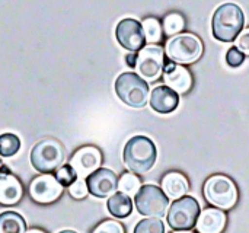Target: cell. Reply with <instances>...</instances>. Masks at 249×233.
I'll return each mask as SVG.
<instances>
[{"label": "cell", "instance_id": "obj_1", "mask_svg": "<svg viewBox=\"0 0 249 233\" xmlns=\"http://www.w3.org/2000/svg\"><path fill=\"white\" fill-rule=\"evenodd\" d=\"M123 159L124 165L133 174H146L156 163V144L146 136H134L127 142L123 152Z\"/></svg>", "mask_w": 249, "mask_h": 233}, {"label": "cell", "instance_id": "obj_2", "mask_svg": "<svg viewBox=\"0 0 249 233\" xmlns=\"http://www.w3.org/2000/svg\"><path fill=\"white\" fill-rule=\"evenodd\" d=\"M245 25L244 10L235 3H225L219 6L213 15L212 28L213 36L222 42H232L242 32Z\"/></svg>", "mask_w": 249, "mask_h": 233}, {"label": "cell", "instance_id": "obj_3", "mask_svg": "<svg viewBox=\"0 0 249 233\" xmlns=\"http://www.w3.org/2000/svg\"><path fill=\"white\" fill-rule=\"evenodd\" d=\"M203 48V42L197 35L182 32L168 39L165 54L177 64H193L201 57Z\"/></svg>", "mask_w": 249, "mask_h": 233}, {"label": "cell", "instance_id": "obj_4", "mask_svg": "<svg viewBox=\"0 0 249 233\" xmlns=\"http://www.w3.org/2000/svg\"><path fill=\"white\" fill-rule=\"evenodd\" d=\"M117 96L131 108H143L149 102V85L137 73H121L115 80Z\"/></svg>", "mask_w": 249, "mask_h": 233}, {"label": "cell", "instance_id": "obj_5", "mask_svg": "<svg viewBox=\"0 0 249 233\" xmlns=\"http://www.w3.org/2000/svg\"><path fill=\"white\" fill-rule=\"evenodd\" d=\"M64 149L61 143L54 139L38 142L31 150V163L35 171L41 174L55 172L64 163Z\"/></svg>", "mask_w": 249, "mask_h": 233}, {"label": "cell", "instance_id": "obj_6", "mask_svg": "<svg viewBox=\"0 0 249 233\" xmlns=\"http://www.w3.org/2000/svg\"><path fill=\"white\" fill-rule=\"evenodd\" d=\"M204 197L216 209L229 210L238 201V188L226 175H213L204 184Z\"/></svg>", "mask_w": 249, "mask_h": 233}, {"label": "cell", "instance_id": "obj_7", "mask_svg": "<svg viewBox=\"0 0 249 233\" xmlns=\"http://www.w3.org/2000/svg\"><path fill=\"white\" fill-rule=\"evenodd\" d=\"M200 213L198 201L191 196H184L169 206L166 222L174 231H190L196 226Z\"/></svg>", "mask_w": 249, "mask_h": 233}, {"label": "cell", "instance_id": "obj_8", "mask_svg": "<svg viewBox=\"0 0 249 233\" xmlns=\"http://www.w3.org/2000/svg\"><path fill=\"white\" fill-rule=\"evenodd\" d=\"M134 204L137 212L146 217H163L169 207V198L162 188L147 184L142 185L139 193L134 196Z\"/></svg>", "mask_w": 249, "mask_h": 233}, {"label": "cell", "instance_id": "obj_9", "mask_svg": "<svg viewBox=\"0 0 249 233\" xmlns=\"http://www.w3.org/2000/svg\"><path fill=\"white\" fill-rule=\"evenodd\" d=\"M165 67V50L158 44L144 45L137 53L136 70L137 74L146 82H156Z\"/></svg>", "mask_w": 249, "mask_h": 233}, {"label": "cell", "instance_id": "obj_10", "mask_svg": "<svg viewBox=\"0 0 249 233\" xmlns=\"http://www.w3.org/2000/svg\"><path fill=\"white\" fill-rule=\"evenodd\" d=\"M115 38L123 48L131 53H139L146 44L143 26L137 19L133 18H125L118 22L115 28Z\"/></svg>", "mask_w": 249, "mask_h": 233}, {"label": "cell", "instance_id": "obj_11", "mask_svg": "<svg viewBox=\"0 0 249 233\" xmlns=\"http://www.w3.org/2000/svg\"><path fill=\"white\" fill-rule=\"evenodd\" d=\"M63 194V187L51 174H42L35 177L29 185V196L35 203L51 204L57 201Z\"/></svg>", "mask_w": 249, "mask_h": 233}, {"label": "cell", "instance_id": "obj_12", "mask_svg": "<svg viewBox=\"0 0 249 233\" xmlns=\"http://www.w3.org/2000/svg\"><path fill=\"white\" fill-rule=\"evenodd\" d=\"M102 153L95 146H83L74 152L70 159V166L76 171L77 178L85 179L101 168Z\"/></svg>", "mask_w": 249, "mask_h": 233}, {"label": "cell", "instance_id": "obj_13", "mask_svg": "<svg viewBox=\"0 0 249 233\" xmlns=\"http://www.w3.org/2000/svg\"><path fill=\"white\" fill-rule=\"evenodd\" d=\"M89 194L98 198L111 197L118 190V179L114 171L108 168H99L86 178Z\"/></svg>", "mask_w": 249, "mask_h": 233}, {"label": "cell", "instance_id": "obj_14", "mask_svg": "<svg viewBox=\"0 0 249 233\" xmlns=\"http://www.w3.org/2000/svg\"><path fill=\"white\" fill-rule=\"evenodd\" d=\"M163 80L168 88L175 90L178 95L187 93L193 88V76L187 67L174 61H166L163 67Z\"/></svg>", "mask_w": 249, "mask_h": 233}, {"label": "cell", "instance_id": "obj_15", "mask_svg": "<svg viewBox=\"0 0 249 233\" xmlns=\"http://www.w3.org/2000/svg\"><path fill=\"white\" fill-rule=\"evenodd\" d=\"M23 188L20 181L9 172L6 166L0 168V204L15 206L22 200Z\"/></svg>", "mask_w": 249, "mask_h": 233}, {"label": "cell", "instance_id": "obj_16", "mask_svg": "<svg viewBox=\"0 0 249 233\" xmlns=\"http://www.w3.org/2000/svg\"><path fill=\"white\" fill-rule=\"evenodd\" d=\"M149 104L158 114H171L179 105V95L166 85H160L152 90Z\"/></svg>", "mask_w": 249, "mask_h": 233}, {"label": "cell", "instance_id": "obj_17", "mask_svg": "<svg viewBox=\"0 0 249 233\" xmlns=\"http://www.w3.org/2000/svg\"><path fill=\"white\" fill-rule=\"evenodd\" d=\"M226 215L223 210L216 207L204 209L196 223L198 233H222L226 226Z\"/></svg>", "mask_w": 249, "mask_h": 233}, {"label": "cell", "instance_id": "obj_18", "mask_svg": "<svg viewBox=\"0 0 249 233\" xmlns=\"http://www.w3.org/2000/svg\"><path fill=\"white\" fill-rule=\"evenodd\" d=\"M190 190L188 179L181 172H169L162 178V191L166 194L168 198L178 200L187 196Z\"/></svg>", "mask_w": 249, "mask_h": 233}, {"label": "cell", "instance_id": "obj_19", "mask_svg": "<svg viewBox=\"0 0 249 233\" xmlns=\"http://www.w3.org/2000/svg\"><path fill=\"white\" fill-rule=\"evenodd\" d=\"M107 209L111 216H114L117 219H125L133 212V200H131V197L118 191V193H114L108 198Z\"/></svg>", "mask_w": 249, "mask_h": 233}, {"label": "cell", "instance_id": "obj_20", "mask_svg": "<svg viewBox=\"0 0 249 233\" xmlns=\"http://www.w3.org/2000/svg\"><path fill=\"white\" fill-rule=\"evenodd\" d=\"M26 222L16 212L0 213V233H25Z\"/></svg>", "mask_w": 249, "mask_h": 233}, {"label": "cell", "instance_id": "obj_21", "mask_svg": "<svg viewBox=\"0 0 249 233\" xmlns=\"http://www.w3.org/2000/svg\"><path fill=\"white\" fill-rule=\"evenodd\" d=\"M142 26H143V32H144L146 42L158 44V42L162 41V38H163V29H162V23L156 18H146L142 22Z\"/></svg>", "mask_w": 249, "mask_h": 233}, {"label": "cell", "instance_id": "obj_22", "mask_svg": "<svg viewBox=\"0 0 249 233\" xmlns=\"http://www.w3.org/2000/svg\"><path fill=\"white\" fill-rule=\"evenodd\" d=\"M185 28V19L182 15L179 13H169L165 16L163 23H162V29L168 36H175L178 34H182Z\"/></svg>", "mask_w": 249, "mask_h": 233}, {"label": "cell", "instance_id": "obj_23", "mask_svg": "<svg viewBox=\"0 0 249 233\" xmlns=\"http://www.w3.org/2000/svg\"><path fill=\"white\" fill-rule=\"evenodd\" d=\"M140 187H142V181L133 172H125L118 179V190H120V193H123V194H125L128 197L136 196L139 193Z\"/></svg>", "mask_w": 249, "mask_h": 233}, {"label": "cell", "instance_id": "obj_24", "mask_svg": "<svg viewBox=\"0 0 249 233\" xmlns=\"http://www.w3.org/2000/svg\"><path fill=\"white\" fill-rule=\"evenodd\" d=\"M20 149V139L13 133H4L0 136V156L12 158Z\"/></svg>", "mask_w": 249, "mask_h": 233}, {"label": "cell", "instance_id": "obj_25", "mask_svg": "<svg viewBox=\"0 0 249 233\" xmlns=\"http://www.w3.org/2000/svg\"><path fill=\"white\" fill-rule=\"evenodd\" d=\"M133 233H165V225L158 217H146L136 225Z\"/></svg>", "mask_w": 249, "mask_h": 233}, {"label": "cell", "instance_id": "obj_26", "mask_svg": "<svg viewBox=\"0 0 249 233\" xmlns=\"http://www.w3.org/2000/svg\"><path fill=\"white\" fill-rule=\"evenodd\" d=\"M55 179L60 182V185L64 188V187H70L76 179H77V174H76V171L70 166V163L69 165H63V166H60L57 171H55Z\"/></svg>", "mask_w": 249, "mask_h": 233}, {"label": "cell", "instance_id": "obj_27", "mask_svg": "<svg viewBox=\"0 0 249 233\" xmlns=\"http://www.w3.org/2000/svg\"><path fill=\"white\" fill-rule=\"evenodd\" d=\"M92 233H125L124 226L117 220H105L99 223Z\"/></svg>", "mask_w": 249, "mask_h": 233}, {"label": "cell", "instance_id": "obj_28", "mask_svg": "<svg viewBox=\"0 0 249 233\" xmlns=\"http://www.w3.org/2000/svg\"><path fill=\"white\" fill-rule=\"evenodd\" d=\"M69 193H70V196L74 198V200H82V198H85L88 194H89V191H88V185H86V181L85 179H80V178H77L70 187H69Z\"/></svg>", "mask_w": 249, "mask_h": 233}, {"label": "cell", "instance_id": "obj_29", "mask_svg": "<svg viewBox=\"0 0 249 233\" xmlns=\"http://www.w3.org/2000/svg\"><path fill=\"white\" fill-rule=\"evenodd\" d=\"M244 61H245V54H244L242 51H239L236 47H231V48L228 50L226 63H228L229 67L236 69V67H239Z\"/></svg>", "mask_w": 249, "mask_h": 233}, {"label": "cell", "instance_id": "obj_30", "mask_svg": "<svg viewBox=\"0 0 249 233\" xmlns=\"http://www.w3.org/2000/svg\"><path fill=\"white\" fill-rule=\"evenodd\" d=\"M235 41H236L235 47H236L239 51H242L245 55H249V28L242 29V32L238 35V38H236Z\"/></svg>", "mask_w": 249, "mask_h": 233}, {"label": "cell", "instance_id": "obj_31", "mask_svg": "<svg viewBox=\"0 0 249 233\" xmlns=\"http://www.w3.org/2000/svg\"><path fill=\"white\" fill-rule=\"evenodd\" d=\"M136 60H137V54L136 53H131V54H127V57H125V61H127V64L130 66V67H136Z\"/></svg>", "mask_w": 249, "mask_h": 233}, {"label": "cell", "instance_id": "obj_32", "mask_svg": "<svg viewBox=\"0 0 249 233\" xmlns=\"http://www.w3.org/2000/svg\"><path fill=\"white\" fill-rule=\"evenodd\" d=\"M25 233H45L44 231H41V229H29V231H26Z\"/></svg>", "mask_w": 249, "mask_h": 233}, {"label": "cell", "instance_id": "obj_33", "mask_svg": "<svg viewBox=\"0 0 249 233\" xmlns=\"http://www.w3.org/2000/svg\"><path fill=\"white\" fill-rule=\"evenodd\" d=\"M172 233H194V232H191V231H175V232H172Z\"/></svg>", "mask_w": 249, "mask_h": 233}, {"label": "cell", "instance_id": "obj_34", "mask_svg": "<svg viewBox=\"0 0 249 233\" xmlns=\"http://www.w3.org/2000/svg\"><path fill=\"white\" fill-rule=\"evenodd\" d=\"M58 233H77V232H74V231H61V232H58Z\"/></svg>", "mask_w": 249, "mask_h": 233}, {"label": "cell", "instance_id": "obj_35", "mask_svg": "<svg viewBox=\"0 0 249 233\" xmlns=\"http://www.w3.org/2000/svg\"><path fill=\"white\" fill-rule=\"evenodd\" d=\"M1 166H3V165H1V159H0V168H1Z\"/></svg>", "mask_w": 249, "mask_h": 233}]
</instances>
